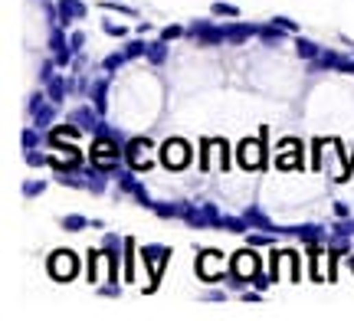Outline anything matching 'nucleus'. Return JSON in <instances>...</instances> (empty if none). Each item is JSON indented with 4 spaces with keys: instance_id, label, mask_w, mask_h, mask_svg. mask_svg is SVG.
Returning <instances> with one entry per match:
<instances>
[{
    "instance_id": "40",
    "label": "nucleus",
    "mask_w": 354,
    "mask_h": 321,
    "mask_svg": "<svg viewBox=\"0 0 354 321\" xmlns=\"http://www.w3.org/2000/svg\"><path fill=\"white\" fill-rule=\"evenodd\" d=\"M115 3H118V0H115Z\"/></svg>"
},
{
    "instance_id": "24",
    "label": "nucleus",
    "mask_w": 354,
    "mask_h": 321,
    "mask_svg": "<svg viewBox=\"0 0 354 321\" xmlns=\"http://www.w3.org/2000/svg\"><path fill=\"white\" fill-rule=\"evenodd\" d=\"M148 59H151V62H164V59H167V40L148 46Z\"/></svg>"
},
{
    "instance_id": "31",
    "label": "nucleus",
    "mask_w": 354,
    "mask_h": 321,
    "mask_svg": "<svg viewBox=\"0 0 354 321\" xmlns=\"http://www.w3.org/2000/svg\"><path fill=\"white\" fill-rule=\"evenodd\" d=\"M36 145H40V134H36V132H23V147H27V151H33Z\"/></svg>"
},
{
    "instance_id": "36",
    "label": "nucleus",
    "mask_w": 354,
    "mask_h": 321,
    "mask_svg": "<svg viewBox=\"0 0 354 321\" xmlns=\"http://www.w3.org/2000/svg\"><path fill=\"white\" fill-rule=\"evenodd\" d=\"M69 49H82V43H86V36H82V33H73V40H69Z\"/></svg>"
},
{
    "instance_id": "4",
    "label": "nucleus",
    "mask_w": 354,
    "mask_h": 321,
    "mask_svg": "<svg viewBox=\"0 0 354 321\" xmlns=\"http://www.w3.org/2000/svg\"><path fill=\"white\" fill-rule=\"evenodd\" d=\"M125 158H128L134 171H148L151 167V141L148 138H132L125 145Z\"/></svg>"
},
{
    "instance_id": "27",
    "label": "nucleus",
    "mask_w": 354,
    "mask_h": 321,
    "mask_svg": "<svg viewBox=\"0 0 354 321\" xmlns=\"http://www.w3.org/2000/svg\"><path fill=\"white\" fill-rule=\"evenodd\" d=\"M128 62V53H115V56L105 59V69H118V66H125Z\"/></svg>"
},
{
    "instance_id": "16",
    "label": "nucleus",
    "mask_w": 354,
    "mask_h": 321,
    "mask_svg": "<svg viewBox=\"0 0 354 321\" xmlns=\"http://www.w3.org/2000/svg\"><path fill=\"white\" fill-rule=\"evenodd\" d=\"M259 27H250V23H236V27H226V43H243V40H250L256 36Z\"/></svg>"
},
{
    "instance_id": "26",
    "label": "nucleus",
    "mask_w": 354,
    "mask_h": 321,
    "mask_svg": "<svg viewBox=\"0 0 354 321\" xmlns=\"http://www.w3.org/2000/svg\"><path fill=\"white\" fill-rule=\"evenodd\" d=\"M43 190H46L43 180H27V184H23V197H36V193H43Z\"/></svg>"
},
{
    "instance_id": "3",
    "label": "nucleus",
    "mask_w": 354,
    "mask_h": 321,
    "mask_svg": "<svg viewBox=\"0 0 354 321\" xmlns=\"http://www.w3.org/2000/svg\"><path fill=\"white\" fill-rule=\"evenodd\" d=\"M161 160L174 171V167H187L191 164V147L187 141H180V138H171V141H164L161 147Z\"/></svg>"
},
{
    "instance_id": "11",
    "label": "nucleus",
    "mask_w": 354,
    "mask_h": 321,
    "mask_svg": "<svg viewBox=\"0 0 354 321\" xmlns=\"http://www.w3.org/2000/svg\"><path fill=\"white\" fill-rule=\"evenodd\" d=\"M118 187H121V190H128V193H134V197L141 200V206H154V200H151V197H148V190L141 187L138 180H134L132 171H121V174H118Z\"/></svg>"
},
{
    "instance_id": "35",
    "label": "nucleus",
    "mask_w": 354,
    "mask_h": 321,
    "mask_svg": "<svg viewBox=\"0 0 354 321\" xmlns=\"http://www.w3.org/2000/svg\"><path fill=\"white\" fill-rule=\"evenodd\" d=\"M118 246H121V239H118V236H112V233L105 236V249H112V252H115Z\"/></svg>"
},
{
    "instance_id": "23",
    "label": "nucleus",
    "mask_w": 354,
    "mask_h": 321,
    "mask_svg": "<svg viewBox=\"0 0 354 321\" xmlns=\"http://www.w3.org/2000/svg\"><path fill=\"white\" fill-rule=\"evenodd\" d=\"M62 226H66L69 233H79V230H86L88 226V219L79 217V213H69V217H62Z\"/></svg>"
},
{
    "instance_id": "9",
    "label": "nucleus",
    "mask_w": 354,
    "mask_h": 321,
    "mask_svg": "<svg viewBox=\"0 0 354 321\" xmlns=\"http://www.w3.org/2000/svg\"><path fill=\"white\" fill-rule=\"evenodd\" d=\"M197 269H200V276L204 278H220V272H226V259H223L220 252H213V249H206L204 256H200V263H197Z\"/></svg>"
},
{
    "instance_id": "28",
    "label": "nucleus",
    "mask_w": 354,
    "mask_h": 321,
    "mask_svg": "<svg viewBox=\"0 0 354 321\" xmlns=\"http://www.w3.org/2000/svg\"><path fill=\"white\" fill-rule=\"evenodd\" d=\"M213 14L217 16H236L239 10H236L233 3H213Z\"/></svg>"
},
{
    "instance_id": "8",
    "label": "nucleus",
    "mask_w": 354,
    "mask_h": 321,
    "mask_svg": "<svg viewBox=\"0 0 354 321\" xmlns=\"http://www.w3.org/2000/svg\"><path fill=\"white\" fill-rule=\"evenodd\" d=\"M259 272V256L252 252V249H243V252H236L233 259V276L243 282V278H252Z\"/></svg>"
},
{
    "instance_id": "18",
    "label": "nucleus",
    "mask_w": 354,
    "mask_h": 321,
    "mask_svg": "<svg viewBox=\"0 0 354 321\" xmlns=\"http://www.w3.org/2000/svg\"><path fill=\"white\" fill-rule=\"evenodd\" d=\"M49 46H53V53H56V62L59 66H66L69 62V49H66V40H62V33L53 29V36H49Z\"/></svg>"
},
{
    "instance_id": "29",
    "label": "nucleus",
    "mask_w": 354,
    "mask_h": 321,
    "mask_svg": "<svg viewBox=\"0 0 354 321\" xmlns=\"http://www.w3.org/2000/svg\"><path fill=\"white\" fill-rule=\"evenodd\" d=\"M125 53H128V59H132V56H141V53H148V46L141 43V40H132V43L125 46Z\"/></svg>"
},
{
    "instance_id": "38",
    "label": "nucleus",
    "mask_w": 354,
    "mask_h": 321,
    "mask_svg": "<svg viewBox=\"0 0 354 321\" xmlns=\"http://www.w3.org/2000/svg\"><path fill=\"white\" fill-rule=\"evenodd\" d=\"M252 282H256V289H266V285H269V278L266 276H252Z\"/></svg>"
},
{
    "instance_id": "1",
    "label": "nucleus",
    "mask_w": 354,
    "mask_h": 321,
    "mask_svg": "<svg viewBox=\"0 0 354 321\" xmlns=\"http://www.w3.org/2000/svg\"><path fill=\"white\" fill-rule=\"evenodd\" d=\"M121 147H118V138H95V145H92V164L95 167H102V171H112L118 160H121Z\"/></svg>"
},
{
    "instance_id": "2",
    "label": "nucleus",
    "mask_w": 354,
    "mask_h": 321,
    "mask_svg": "<svg viewBox=\"0 0 354 321\" xmlns=\"http://www.w3.org/2000/svg\"><path fill=\"white\" fill-rule=\"evenodd\" d=\"M79 272V256L69 252V249H59L49 256V276L59 278V282H69V278Z\"/></svg>"
},
{
    "instance_id": "13",
    "label": "nucleus",
    "mask_w": 354,
    "mask_h": 321,
    "mask_svg": "<svg viewBox=\"0 0 354 321\" xmlns=\"http://www.w3.org/2000/svg\"><path fill=\"white\" fill-rule=\"evenodd\" d=\"M95 105L92 108H75L73 115H69V125H75V128H86V132H95V125H99V118H95Z\"/></svg>"
},
{
    "instance_id": "14",
    "label": "nucleus",
    "mask_w": 354,
    "mask_h": 321,
    "mask_svg": "<svg viewBox=\"0 0 354 321\" xmlns=\"http://www.w3.org/2000/svg\"><path fill=\"white\" fill-rule=\"evenodd\" d=\"M279 167H298V141H282L279 154H276Z\"/></svg>"
},
{
    "instance_id": "10",
    "label": "nucleus",
    "mask_w": 354,
    "mask_h": 321,
    "mask_svg": "<svg viewBox=\"0 0 354 321\" xmlns=\"http://www.w3.org/2000/svg\"><path fill=\"white\" fill-rule=\"evenodd\" d=\"M191 33L200 40V46H217L226 43V27H210V23H193Z\"/></svg>"
},
{
    "instance_id": "6",
    "label": "nucleus",
    "mask_w": 354,
    "mask_h": 321,
    "mask_svg": "<svg viewBox=\"0 0 354 321\" xmlns=\"http://www.w3.org/2000/svg\"><path fill=\"white\" fill-rule=\"evenodd\" d=\"M184 219H187L191 226H200V230H204V226H220V213H217V206H213V204L191 206Z\"/></svg>"
},
{
    "instance_id": "21",
    "label": "nucleus",
    "mask_w": 354,
    "mask_h": 321,
    "mask_svg": "<svg viewBox=\"0 0 354 321\" xmlns=\"http://www.w3.org/2000/svg\"><path fill=\"white\" fill-rule=\"evenodd\" d=\"M282 233H292L298 239H309V243H318L322 239V230L318 226H292V230H282Z\"/></svg>"
},
{
    "instance_id": "22",
    "label": "nucleus",
    "mask_w": 354,
    "mask_h": 321,
    "mask_svg": "<svg viewBox=\"0 0 354 321\" xmlns=\"http://www.w3.org/2000/svg\"><path fill=\"white\" fill-rule=\"evenodd\" d=\"M295 49H298V56H302V59H318V56H322V49L311 43V40H305V36L295 43Z\"/></svg>"
},
{
    "instance_id": "20",
    "label": "nucleus",
    "mask_w": 354,
    "mask_h": 321,
    "mask_svg": "<svg viewBox=\"0 0 354 321\" xmlns=\"http://www.w3.org/2000/svg\"><path fill=\"white\" fill-rule=\"evenodd\" d=\"M88 95H92V105H95L99 112H105V108H108V99H105V79H99V82H92V88H88Z\"/></svg>"
},
{
    "instance_id": "25",
    "label": "nucleus",
    "mask_w": 354,
    "mask_h": 321,
    "mask_svg": "<svg viewBox=\"0 0 354 321\" xmlns=\"http://www.w3.org/2000/svg\"><path fill=\"white\" fill-rule=\"evenodd\" d=\"M53 105H56V102H53ZM53 105H40V108L33 112V115H36V125H40V128H46V125L53 121V115H56V108H53Z\"/></svg>"
},
{
    "instance_id": "15",
    "label": "nucleus",
    "mask_w": 354,
    "mask_h": 321,
    "mask_svg": "<svg viewBox=\"0 0 354 321\" xmlns=\"http://www.w3.org/2000/svg\"><path fill=\"white\" fill-rule=\"evenodd\" d=\"M86 16V7L79 0H59V20L62 23H73V20H82Z\"/></svg>"
},
{
    "instance_id": "33",
    "label": "nucleus",
    "mask_w": 354,
    "mask_h": 321,
    "mask_svg": "<svg viewBox=\"0 0 354 321\" xmlns=\"http://www.w3.org/2000/svg\"><path fill=\"white\" fill-rule=\"evenodd\" d=\"M180 33H184V29H180V27H164L161 40H177V36H180Z\"/></svg>"
},
{
    "instance_id": "19",
    "label": "nucleus",
    "mask_w": 354,
    "mask_h": 321,
    "mask_svg": "<svg viewBox=\"0 0 354 321\" xmlns=\"http://www.w3.org/2000/svg\"><path fill=\"white\" fill-rule=\"evenodd\" d=\"M246 223L259 226V230H266V233H272V219L266 217L263 210H256V206H250V210H246Z\"/></svg>"
},
{
    "instance_id": "30",
    "label": "nucleus",
    "mask_w": 354,
    "mask_h": 321,
    "mask_svg": "<svg viewBox=\"0 0 354 321\" xmlns=\"http://www.w3.org/2000/svg\"><path fill=\"white\" fill-rule=\"evenodd\" d=\"M27 164H33V167H43V164H53V158H46V154H36V151H30V154H27Z\"/></svg>"
},
{
    "instance_id": "32",
    "label": "nucleus",
    "mask_w": 354,
    "mask_h": 321,
    "mask_svg": "<svg viewBox=\"0 0 354 321\" xmlns=\"http://www.w3.org/2000/svg\"><path fill=\"white\" fill-rule=\"evenodd\" d=\"M102 27H105V33H112V36H125V27H118V23H112V20H105Z\"/></svg>"
},
{
    "instance_id": "34",
    "label": "nucleus",
    "mask_w": 354,
    "mask_h": 321,
    "mask_svg": "<svg viewBox=\"0 0 354 321\" xmlns=\"http://www.w3.org/2000/svg\"><path fill=\"white\" fill-rule=\"evenodd\" d=\"M276 23H279L282 29H289V33H295V20H289V16H276Z\"/></svg>"
},
{
    "instance_id": "37",
    "label": "nucleus",
    "mask_w": 354,
    "mask_h": 321,
    "mask_svg": "<svg viewBox=\"0 0 354 321\" xmlns=\"http://www.w3.org/2000/svg\"><path fill=\"white\" fill-rule=\"evenodd\" d=\"M269 243V236H250V246H266Z\"/></svg>"
},
{
    "instance_id": "5",
    "label": "nucleus",
    "mask_w": 354,
    "mask_h": 321,
    "mask_svg": "<svg viewBox=\"0 0 354 321\" xmlns=\"http://www.w3.org/2000/svg\"><path fill=\"white\" fill-rule=\"evenodd\" d=\"M204 158H200V167H206V171H210V167H213V164H217V167H220V171H226V167H230V158H226V141H204Z\"/></svg>"
},
{
    "instance_id": "12",
    "label": "nucleus",
    "mask_w": 354,
    "mask_h": 321,
    "mask_svg": "<svg viewBox=\"0 0 354 321\" xmlns=\"http://www.w3.org/2000/svg\"><path fill=\"white\" fill-rule=\"evenodd\" d=\"M239 164L243 167H263V145L259 141H243L239 145Z\"/></svg>"
},
{
    "instance_id": "17",
    "label": "nucleus",
    "mask_w": 354,
    "mask_h": 321,
    "mask_svg": "<svg viewBox=\"0 0 354 321\" xmlns=\"http://www.w3.org/2000/svg\"><path fill=\"white\" fill-rule=\"evenodd\" d=\"M151 210H154L158 217L171 219V217H187V210H191V206H187V204H154Z\"/></svg>"
},
{
    "instance_id": "39",
    "label": "nucleus",
    "mask_w": 354,
    "mask_h": 321,
    "mask_svg": "<svg viewBox=\"0 0 354 321\" xmlns=\"http://www.w3.org/2000/svg\"><path fill=\"white\" fill-rule=\"evenodd\" d=\"M351 269H354V256H351Z\"/></svg>"
},
{
    "instance_id": "7",
    "label": "nucleus",
    "mask_w": 354,
    "mask_h": 321,
    "mask_svg": "<svg viewBox=\"0 0 354 321\" xmlns=\"http://www.w3.org/2000/svg\"><path fill=\"white\" fill-rule=\"evenodd\" d=\"M141 256H145V263H151V285H148V289H154V282L161 278V269L167 265V259H171V249L167 246H148Z\"/></svg>"
}]
</instances>
